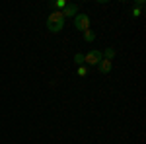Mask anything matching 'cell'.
Listing matches in <instances>:
<instances>
[{
	"mask_svg": "<svg viewBox=\"0 0 146 144\" xmlns=\"http://www.w3.org/2000/svg\"><path fill=\"white\" fill-rule=\"evenodd\" d=\"M131 14H133V18H140V16H142V8L133 6V12H131Z\"/></svg>",
	"mask_w": 146,
	"mask_h": 144,
	"instance_id": "cell-11",
	"label": "cell"
},
{
	"mask_svg": "<svg viewBox=\"0 0 146 144\" xmlns=\"http://www.w3.org/2000/svg\"><path fill=\"white\" fill-rule=\"evenodd\" d=\"M113 68V60H107V58H101L100 64H98V70H100L101 74H109Z\"/></svg>",
	"mask_w": 146,
	"mask_h": 144,
	"instance_id": "cell-4",
	"label": "cell"
},
{
	"mask_svg": "<svg viewBox=\"0 0 146 144\" xmlns=\"http://www.w3.org/2000/svg\"><path fill=\"white\" fill-rule=\"evenodd\" d=\"M90 23H92V20H90L88 14H76L74 16V27L78 31H88L90 29Z\"/></svg>",
	"mask_w": 146,
	"mask_h": 144,
	"instance_id": "cell-3",
	"label": "cell"
},
{
	"mask_svg": "<svg viewBox=\"0 0 146 144\" xmlns=\"http://www.w3.org/2000/svg\"><path fill=\"white\" fill-rule=\"evenodd\" d=\"M84 41H86V43H94V41H96V33H94L92 29L84 31Z\"/></svg>",
	"mask_w": 146,
	"mask_h": 144,
	"instance_id": "cell-8",
	"label": "cell"
},
{
	"mask_svg": "<svg viewBox=\"0 0 146 144\" xmlns=\"http://www.w3.org/2000/svg\"><path fill=\"white\" fill-rule=\"evenodd\" d=\"M101 58H103V55H101L100 49H92L90 53L84 55V64H86L88 68H90V66H98Z\"/></svg>",
	"mask_w": 146,
	"mask_h": 144,
	"instance_id": "cell-2",
	"label": "cell"
},
{
	"mask_svg": "<svg viewBox=\"0 0 146 144\" xmlns=\"http://www.w3.org/2000/svg\"><path fill=\"white\" fill-rule=\"evenodd\" d=\"M62 27H64V18H62V14H60V12H51V14L47 16V29H49L51 33H58V31H62Z\"/></svg>",
	"mask_w": 146,
	"mask_h": 144,
	"instance_id": "cell-1",
	"label": "cell"
},
{
	"mask_svg": "<svg viewBox=\"0 0 146 144\" xmlns=\"http://www.w3.org/2000/svg\"><path fill=\"white\" fill-rule=\"evenodd\" d=\"M49 6H51V8H55V12H62L68 4H66V0H53Z\"/></svg>",
	"mask_w": 146,
	"mask_h": 144,
	"instance_id": "cell-6",
	"label": "cell"
},
{
	"mask_svg": "<svg viewBox=\"0 0 146 144\" xmlns=\"http://www.w3.org/2000/svg\"><path fill=\"white\" fill-rule=\"evenodd\" d=\"M74 64H78V66L84 64V55H82V53H76V55H74Z\"/></svg>",
	"mask_w": 146,
	"mask_h": 144,
	"instance_id": "cell-9",
	"label": "cell"
},
{
	"mask_svg": "<svg viewBox=\"0 0 146 144\" xmlns=\"http://www.w3.org/2000/svg\"><path fill=\"white\" fill-rule=\"evenodd\" d=\"M60 14H62V18H64V20H66V18H72V16H76V14H78V6H76V4H68Z\"/></svg>",
	"mask_w": 146,
	"mask_h": 144,
	"instance_id": "cell-5",
	"label": "cell"
},
{
	"mask_svg": "<svg viewBox=\"0 0 146 144\" xmlns=\"http://www.w3.org/2000/svg\"><path fill=\"white\" fill-rule=\"evenodd\" d=\"M115 53H117V51H115L113 47H107L105 51H101V55H103V58H107V60H113V56H115Z\"/></svg>",
	"mask_w": 146,
	"mask_h": 144,
	"instance_id": "cell-7",
	"label": "cell"
},
{
	"mask_svg": "<svg viewBox=\"0 0 146 144\" xmlns=\"http://www.w3.org/2000/svg\"><path fill=\"white\" fill-rule=\"evenodd\" d=\"M76 72H78V76H80V78L88 76V66H86V64H82V66H78V70H76Z\"/></svg>",
	"mask_w": 146,
	"mask_h": 144,
	"instance_id": "cell-10",
	"label": "cell"
}]
</instances>
